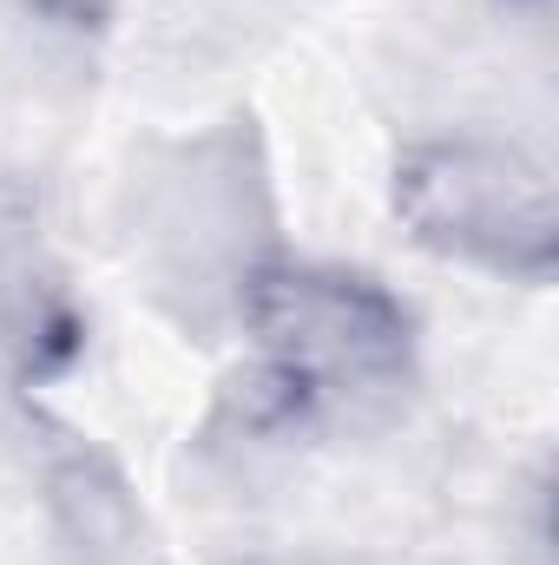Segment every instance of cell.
<instances>
[{
    "label": "cell",
    "mask_w": 559,
    "mask_h": 565,
    "mask_svg": "<svg viewBox=\"0 0 559 565\" xmlns=\"http://www.w3.org/2000/svg\"><path fill=\"white\" fill-rule=\"evenodd\" d=\"M257 349V422H309L323 408L395 395L415 375V316L369 270L323 257H264L238 289Z\"/></svg>",
    "instance_id": "obj_1"
},
{
    "label": "cell",
    "mask_w": 559,
    "mask_h": 565,
    "mask_svg": "<svg viewBox=\"0 0 559 565\" xmlns=\"http://www.w3.org/2000/svg\"><path fill=\"white\" fill-rule=\"evenodd\" d=\"M389 204L428 257L481 270L494 282L547 289L559 264L553 171L514 139L434 132L402 145Z\"/></svg>",
    "instance_id": "obj_2"
}]
</instances>
